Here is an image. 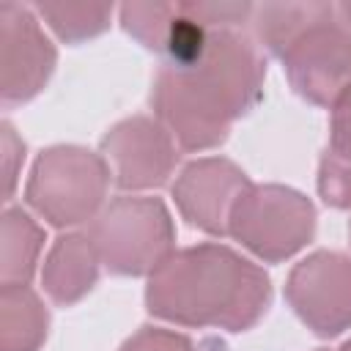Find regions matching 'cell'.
Here are the masks:
<instances>
[{
	"label": "cell",
	"mask_w": 351,
	"mask_h": 351,
	"mask_svg": "<svg viewBox=\"0 0 351 351\" xmlns=\"http://www.w3.org/2000/svg\"><path fill=\"white\" fill-rule=\"evenodd\" d=\"M250 22L304 101L332 110L351 90V3H266Z\"/></svg>",
	"instance_id": "3"
},
{
	"label": "cell",
	"mask_w": 351,
	"mask_h": 351,
	"mask_svg": "<svg viewBox=\"0 0 351 351\" xmlns=\"http://www.w3.org/2000/svg\"><path fill=\"white\" fill-rule=\"evenodd\" d=\"M0 282L3 285H27L36 263H38V252L44 247V230L38 228V222L22 211L8 206L3 211V222H0Z\"/></svg>",
	"instance_id": "14"
},
{
	"label": "cell",
	"mask_w": 351,
	"mask_h": 351,
	"mask_svg": "<svg viewBox=\"0 0 351 351\" xmlns=\"http://www.w3.org/2000/svg\"><path fill=\"white\" fill-rule=\"evenodd\" d=\"M36 14L47 19L58 38H63L66 44H80L110 27L112 8L88 3H41L36 5Z\"/></svg>",
	"instance_id": "15"
},
{
	"label": "cell",
	"mask_w": 351,
	"mask_h": 351,
	"mask_svg": "<svg viewBox=\"0 0 351 351\" xmlns=\"http://www.w3.org/2000/svg\"><path fill=\"white\" fill-rule=\"evenodd\" d=\"M118 351H197V348L181 332L162 326H140Z\"/></svg>",
	"instance_id": "17"
},
{
	"label": "cell",
	"mask_w": 351,
	"mask_h": 351,
	"mask_svg": "<svg viewBox=\"0 0 351 351\" xmlns=\"http://www.w3.org/2000/svg\"><path fill=\"white\" fill-rule=\"evenodd\" d=\"M58 52L38 16L19 3L0 5V99L5 107L33 99L55 71Z\"/></svg>",
	"instance_id": "8"
},
{
	"label": "cell",
	"mask_w": 351,
	"mask_h": 351,
	"mask_svg": "<svg viewBox=\"0 0 351 351\" xmlns=\"http://www.w3.org/2000/svg\"><path fill=\"white\" fill-rule=\"evenodd\" d=\"M285 299L318 337L351 329V258L337 250H315L291 269Z\"/></svg>",
	"instance_id": "7"
},
{
	"label": "cell",
	"mask_w": 351,
	"mask_h": 351,
	"mask_svg": "<svg viewBox=\"0 0 351 351\" xmlns=\"http://www.w3.org/2000/svg\"><path fill=\"white\" fill-rule=\"evenodd\" d=\"M266 60L244 33L211 30L189 66L162 63L151 85L156 121L184 151H208L228 140L230 123L263 96Z\"/></svg>",
	"instance_id": "1"
},
{
	"label": "cell",
	"mask_w": 351,
	"mask_h": 351,
	"mask_svg": "<svg viewBox=\"0 0 351 351\" xmlns=\"http://www.w3.org/2000/svg\"><path fill=\"white\" fill-rule=\"evenodd\" d=\"M315 233V206L282 184H252L230 211L228 236L266 263L296 255Z\"/></svg>",
	"instance_id": "6"
},
{
	"label": "cell",
	"mask_w": 351,
	"mask_h": 351,
	"mask_svg": "<svg viewBox=\"0 0 351 351\" xmlns=\"http://www.w3.org/2000/svg\"><path fill=\"white\" fill-rule=\"evenodd\" d=\"M101 159L112 170L118 189H156L167 184L178 154L170 132L145 115L115 123L101 137Z\"/></svg>",
	"instance_id": "9"
},
{
	"label": "cell",
	"mask_w": 351,
	"mask_h": 351,
	"mask_svg": "<svg viewBox=\"0 0 351 351\" xmlns=\"http://www.w3.org/2000/svg\"><path fill=\"white\" fill-rule=\"evenodd\" d=\"M121 25L145 49L159 52L167 66L195 63L211 36L189 3H126L121 5Z\"/></svg>",
	"instance_id": "11"
},
{
	"label": "cell",
	"mask_w": 351,
	"mask_h": 351,
	"mask_svg": "<svg viewBox=\"0 0 351 351\" xmlns=\"http://www.w3.org/2000/svg\"><path fill=\"white\" fill-rule=\"evenodd\" d=\"M271 302L269 274L225 244L173 252L145 285L151 315L197 329L247 332Z\"/></svg>",
	"instance_id": "2"
},
{
	"label": "cell",
	"mask_w": 351,
	"mask_h": 351,
	"mask_svg": "<svg viewBox=\"0 0 351 351\" xmlns=\"http://www.w3.org/2000/svg\"><path fill=\"white\" fill-rule=\"evenodd\" d=\"M348 241H351V222H348Z\"/></svg>",
	"instance_id": "21"
},
{
	"label": "cell",
	"mask_w": 351,
	"mask_h": 351,
	"mask_svg": "<svg viewBox=\"0 0 351 351\" xmlns=\"http://www.w3.org/2000/svg\"><path fill=\"white\" fill-rule=\"evenodd\" d=\"M49 313L27 285L0 288V351H38L47 340Z\"/></svg>",
	"instance_id": "13"
},
{
	"label": "cell",
	"mask_w": 351,
	"mask_h": 351,
	"mask_svg": "<svg viewBox=\"0 0 351 351\" xmlns=\"http://www.w3.org/2000/svg\"><path fill=\"white\" fill-rule=\"evenodd\" d=\"M110 184L107 162L80 145H52L33 162L25 200L55 228H71L104 208Z\"/></svg>",
	"instance_id": "5"
},
{
	"label": "cell",
	"mask_w": 351,
	"mask_h": 351,
	"mask_svg": "<svg viewBox=\"0 0 351 351\" xmlns=\"http://www.w3.org/2000/svg\"><path fill=\"white\" fill-rule=\"evenodd\" d=\"M329 132L332 134H351V90L332 107Z\"/></svg>",
	"instance_id": "19"
},
{
	"label": "cell",
	"mask_w": 351,
	"mask_h": 351,
	"mask_svg": "<svg viewBox=\"0 0 351 351\" xmlns=\"http://www.w3.org/2000/svg\"><path fill=\"white\" fill-rule=\"evenodd\" d=\"M107 271L121 277L154 274L176 244V225L159 197H115L88 230Z\"/></svg>",
	"instance_id": "4"
},
{
	"label": "cell",
	"mask_w": 351,
	"mask_h": 351,
	"mask_svg": "<svg viewBox=\"0 0 351 351\" xmlns=\"http://www.w3.org/2000/svg\"><path fill=\"white\" fill-rule=\"evenodd\" d=\"M99 252L85 233H63L55 239V244L47 252L44 269H41V285L47 296L69 307L80 302L99 280Z\"/></svg>",
	"instance_id": "12"
},
{
	"label": "cell",
	"mask_w": 351,
	"mask_h": 351,
	"mask_svg": "<svg viewBox=\"0 0 351 351\" xmlns=\"http://www.w3.org/2000/svg\"><path fill=\"white\" fill-rule=\"evenodd\" d=\"M250 186L247 173L230 159L203 156L176 176L173 200L192 228L208 236H228L230 211Z\"/></svg>",
	"instance_id": "10"
},
{
	"label": "cell",
	"mask_w": 351,
	"mask_h": 351,
	"mask_svg": "<svg viewBox=\"0 0 351 351\" xmlns=\"http://www.w3.org/2000/svg\"><path fill=\"white\" fill-rule=\"evenodd\" d=\"M318 195L332 208H351V134H332L318 165Z\"/></svg>",
	"instance_id": "16"
},
{
	"label": "cell",
	"mask_w": 351,
	"mask_h": 351,
	"mask_svg": "<svg viewBox=\"0 0 351 351\" xmlns=\"http://www.w3.org/2000/svg\"><path fill=\"white\" fill-rule=\"evenodd\" d=\"M22 159H25V143L16 137L14 126L8 121H3V176H5L3 200H11V195H14L16 173H19V162Z\"/></svg>",
	"instance_id": "18"
},
{
	"label": "cell",
	"mask_w": 351,
	"mask_h": 351,
	"mask_svg": "<svg viewBox=\"0 0 351 351\" xmlns=\"http://www.w3.org/2000/svg\"><path fill=\"white\" fill-rule=\"evenodd\" d=\"M337 351H351V340H346V343H343V346H340Z\"/></svg>",
	"instance_id": "20"
}]
</instances>
